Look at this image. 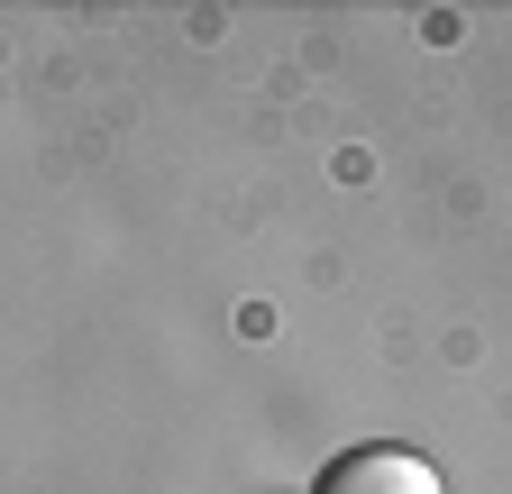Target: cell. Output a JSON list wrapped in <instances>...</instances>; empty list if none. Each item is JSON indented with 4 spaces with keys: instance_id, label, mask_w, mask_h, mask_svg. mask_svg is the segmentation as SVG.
<instances>
[{
    "instance_id": "6da1fadb",
    "label": "cell",
    "mask_w": 512,
    "mask_h": 494,
    "mask_svg": "<svg viewBox=\"0 0 512 494\" xmlns=\"http://www.w3.org/2000/svg\"><path fill=\"white\" fill-rule=\"evenodd\" d=\"M320 494H448V485L412 449H348L330 476H320Z\"/></svg>"
}]
</instances>
